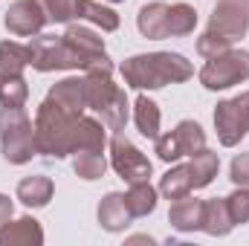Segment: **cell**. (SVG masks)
<instances>
[{"label": "cell", "mask_w": 249, "mask_h": 246, "mask_svg": "<svg viewBox=\"0 0 249 246\" xmlns=\"http://www.w3.org/2000/svg\"><path fill=\"white\" fill-rule=\"evenodd\" d=\"M29 67V47L18 41H0V78L23 75Z\"/></svg>", "instance_id": "cell-23"}, {"label": "cell", "mask_w": 249, "mask_h": 246, "mask_svg": "<svg viewBox=\"0 0 249 246\" xmlns=\"http://www.w3.org/2000/svg\"><path fill=\"white\" fill-rule=\"evenodd\" d=\"M55 194V183L47 177V174H32V177H23L18 188H15V197L26 206V209H44Z\"/></svg>", "instance_id": "cell-18"}, {"label": "cell", "mask_w": 249, "mask_h": 246, "mask_svg": "<svg viewBox=\"0 0 249 246\" xmlns=\"http://www.w3.org/2000/svg\"><path fill=\"white\" fill-rule=\"evenodd\" d=\"M226 206H229V214H232L235 226L249 223V185H235V191L226 197Z\"/></svg>", "instance_id": "cell-30"}, {"label": "cell", "mask_w": 249, "mask_h": 246, "mask_svg": "<svg viewBox=\"0 0 249 246\" xmlns=\"http://www.w3.org/2000/svg\"><path fill=\"white\" fill-rule=\"evenodd\" d=\"M64 38L84 55V61H87V70H84V72H93V70H107V72H113V61H110V55H107V50H105V38H102L96 29H90V26H84V23H67Z\"/></svg>", "instance_id": "cell-11"}, {"label": "cell", "mask_w": 249, "mask_h": 246, "mask_svg": "<svg viewBox=\"0 0 249 246\" xmlns=\"http://www.w3.org/2000/svg\"><path fill=\"white\" fill-rule=\"evenodd\" d=\"M44 244V229L32 214L23 217H12L3 229H0V246H41Z\"/></svg>", "instance_id": "cell-15"}, {"label": "cell", "mask_w": 249, "mask_h": 246, "mask_svg": "<svg viewBox=\"0 0 249 246\" xmlns=\"http://www.w3.org/2000/svg\"><path fill=\"white\" fill-rule=\"evenodd\" d=\"M232 229H235V223H232L226 197L203 200V229H200V232H206V235H212V238H226Z\"/></svg>", "instance_id": "cell-19"}, {"label": "cell", "mask_w": 249, "mask_h": 246, "mask_svg": "<svg viewBox=\"0 0 249 246\" xmlns=\"http://www.w3.org/2000/svg\"><path fill=\"white\" fill-rule=\"evenodd\" d=\"M107 148H110V168H113L127 185L154 177V162H151L127 136L113 133L110 142H107Z\"/></svg>", "instance_id": "cell-9"}, {"label": "cell", "mask_w": 249, "mask_h": 246, "mask_svg": "<svg viewBox=\"0 0 249 246\" xmlns=\"http://www.w3.org/2000/svg\"><path fill=\"white\" fill-rule=\"evenodd\" d=\"M72 171H75L81 180H87V183L102 180L105 171H107L105 151H78V154H72Z\"/></svg>", "instance_id": "cell-26"}, {"label": "cell", "mask_w": 249, "mask_h": 246, "mask_svg": "<svg viewBox=\"0 0 249 246\" xmlns=\"http://www.w3.org/2000/svg\"><path fill=\"white\" fill-rule=\"evenodd\" d=\"M127 244H154V238H145V235H139V238H130Z\"/></svg>", "instance_id": "cell-34"}, {"label": "cell", "mask_w": 249, "mask_h": 246, "mask_svg": "<svg viewBox=\"0 0 249 246\" xmlns=\"http://www.w3.org/2000/svg\"><path fill=\"white\" fill-rule=\"evenodd\" d=\"M47 12L38 0H15L9 9H6V18H3V26L9 35L15 38H32V35H41V29L47 26Z\"/></svg>", "instance_id": "cell-12"}, {"label": "cell", "mask_w": 249, "mask_h": 246, "mask_svg": "<svg viewBox=\"0 0 249 246\" xmlns=\"http://www.w3.org/2000/svg\"><path fill=\"white\" fill-rule=\"evenodd\" d=\"M96 217H99V226L105 232H124L130 223H133V214L124 203L122 191H107L96 209Z\"/></svg>", "instance_id": "cell-13"}, {"label": "cell", "mask_w": 249, "mask_h": 246, "mask_svg": "<svg viewBox=\"0 0 249 246\" xmlns=\"http://www.w3.org/2000/svg\"><path fill=\"white\" fill-rule=\"evenodd\" d=\"M214 130L223 148L241 145V139L249 133V90L217 102L214 107Z\"/></svg>", "instance_id": "cell-8"}, {"label": "cell", "mask_w": 249, "mask_h": 246, "mask_svg": "<svg viewBox=\"0 0 249 246\" xmlns=\"http://www.w3.org/2000/svg\"><path fill=\"white\" fill-rule=\"evenodd\" d=\"M229 180H232V185H249V151L235 154V159L229 165Z\"/></svg>", "instance_id": "cell-32"}, {"label": "cell", "mask_w": 249, "mask_h": 246, "mask_svg": "<svg viewBox=\"0 0 249 246\" xmlns=\"http://www.w3.org/2000/svg\"><path fill=\"white\" fill-rule=\"evenodd\" d=\"M107 3H124V0H107Z\"/></svg>", "instance_id": "cell-35"}, {"label": "cell", "mask_w": 249, "mask_h": 246, "mask_svg": "<svg viewBox=\"0 0 249 246\" xmlns=\"http://www.w3.org/2000/svg\"><path fill=\"white\" fill-rule=\"evenodd\" d=\"M188 171H191V185H194V191L212 185L214 177H217V171H220V157H217V151H209V148L197 151V154L188 159Z\"/></svg>", "instance_id": "cell-22"}, {"label": "cell", "mask_w": 249, "mask_h": 246, "mask_svg": "<svg viewBox=\"0 0 249 246\" xmlns=\"http://www.w3.org/2000/svg\"><path fill=\"white\" fill-rule=\"evenodd\" d=\"M133 124H136V130H139L145 139H157V136H160V124H162L160 105H157L154 99H148L145 93L136 96V102H133Z\"/></svg>", "instance_id": "cell-21"}, {"label": "cell", "mask_w": 249, "mask_h": 246, "mask_svg": "<svg viewBox=\"0 0 249 246\" xmlns=\"http://www.w3.org/2000/svg\"><path fill=\"white\" fill-rule=\"evenodd\" d=\"M232 50V41H226L223 35H217V32H203L200 38H197V53L209 61V58H217V55H223V53H229Z\"/></svg>", "instance_id": "cell-31"}, {"label": "cell", "mask_w": 249, "mask_h": 246, "mask_svg": "<svg viewBox=\"0 0 249 246\" xmlns=\"http://www.w3.org/2000/svg\"><path fill=\"white\" fill-rule=\"evenodd\" d=\"M197 29V9L191 3H171L168 9V38H186Z\"/></svg>", "instance_id": "cell-27"}, {"label": "cell", "mask_w": 249, "mask_h": 246, "mask_svg": "<svg viewBox=\"0 0 249 246\" xmlns=\"http://www.w3.org/2000/svg\"><path fill=\"white\" fill-rule=\"evenodd\" d=\"M29 47V67L38 72H55V70H87L84 55L64 38V35H32Z\"/></svg>", "instance_id": "cell-5"}, {"label": "cell", "mask_w": 249, "mask_h": 246, "mask_svg": "<svg viewBox=\"0 0 249 246\" xmlns=\"http://www.w3.org/2000/svg\"><path fill=\"white\" fill-rule=\"evenodd\" d=\"M209 32L223 35L226 41H241L249 32V0H217L209 18Z\"/></svg>", "instance_id": "cell-10"}, {"label": "cell", "mask_w": 249, "mask_h": 246, "mask_svg": "<svg viewBox=\"0 0 249 246\" xmlns=\"http://www.w3.org/2000/svg\"><path fill=\"white\" fill-rule=\"evenodd\" d=\"M197 78L212 93L229 90L235 84L249 81V50H229V53H223L217 58H209L200 67Z\"/></svg>", "instance_id": "cell-6"}, {"label": "cell", "mask_w": 249, "mask_h": 246, "mask_svg": "<svg viewBox=\"0 0 249 246\" xmlns=\"http://www.w3.org/2000/svg\"><path fill=\"white\" fill-rule=\"evenodd\" d=\"M160 194L165 197V200H180V197H186L194 191V185H191V171H188V162L186 165H171L162 177H160Z\"/></svg>", "instance_id": "cell-25"}, {"label": "cell", "mask_w": 249, "mask_h": 246, "mask_svg": "<svg viewBox=\"0 0 249 246\" xmlns=\"http://www.w3.org/2000/svg\"><path fill=\"white\" fill-rule=\"evenodd\" d=\"M157 200H160V188H154L151 180H139V183H130L124 191V203L130 209L133 217H148L157 211Z\"/></svg>", "instance_id": "cell-20"}, {"label": "cell", "mask_w": 249, "mask_h": 246, "mask_svg": "<svg viewBox=\"0 0 249 246\" xmlns=\"http://www.w3.org/2000/svg\"><path fill=\"white\" fill-rule=\"evenodd\" d=\"M29 102V84L23 75L0 78V107H26Z\"/></svg>", "instance_id": "cell-28"}, {"label": "cell", "mask_w": 249, "mask_h": 246, "mask_svg": "<svg viewBox=\"0 0 249 246\" xmlns=\"http://www.w3.org/2000/svg\"><path fill=\"white\" fill-rule=\"evenodd\" d=\"M84 96H87V110L99 113L102 124L110 133H122L130 119V105L124 87L113 81V72L107 70L84 72Z\"/></svg>", "instance_id": "cell-3"}, {"label": "cell", "mask_w": 249, "mask_h": 246, "mask_svg": "<svg viewBox=\"0 0 249 246\" xmlns=\"http://www.w3.org/2000/svg\"><path fill=\"white\" fill-rule=\"evenodd\" d=\"M0 154L9 165H26L35 151V124L23 107H0Z\"/></svg>", "instance_id": "cell-4"}, {"label": "cell", "mask_w": 249, "mask_h": 246, "mask_svg": "<svg viewBox=\"0 0 249 246\" xmlns=\"http://www.w3.org/2000/svg\"><path fill=\"white\" fill-rule=\"evenodd\" d=\"M47 12L50 23H72L78 20V3L81 0H38Z\"/></svg>", "instance_id": "cell-29"}, {"label": "cell", "mask_w": 249, "mask_h": 246, "mask_svg": "<svg viewBox=\"0 0 249 246\" xmlns=\"http://www.w3.org/2000/svg\"><path fill=\"white\" fill-rule=\"evenodd\" d=\"M78 20H87L93 26H99L102 32H116L119 29V15L116 9L99 3V0H81L78 3Z\"/></svg>", "instance_id": "cell-24"}, {"label": "cell", "mask_w": 249, "mask_h": 246, "mask_svg": "<svg viewBox=\"0 0 249 246\" xmlns=\"http://www.w3.org/2000/svg\"><path fill=\"white\" fill-rule=\"evenodd\" d=\"M203 148H206V130L194 119H183V122H177L174 130L160 133L154 139V154L162 162H177L183 157H194Z\"/></svg>", "instance_id": "cell-7"}, {"label": "cell", "mask_w": 249, "mask_h": 246, "mask_svg": "<svg viewBox=\"0 0 249 246\" xmlns=\"http://www.w3.org/2000/svg\"><path fill=\"white\" fill-rule=\"evenodd\" d=\"M168 3L162 0H154V3H145L139 12H136V29L142 38L148 41H165L168 38Z\"/></svg>", "instance_id": "cell-14"}, {"label": "cell", "mask_w": 249, "mask_h": 246, "mask_svg": "<svg viewBox=\"0 0 249 246\" xmlns=\"http://www.w3.org/2000/svg\"><path fill=\"white\" fill-rule=\"evenodd\" d=\"M15 217V203L9 200V194H0V229Z\"/></svg>", "instance_id": "cell-33"}, {"label": "cell", "mask_w": 249, "mask_h": 246, "mask_svg": "<svg viewBox=\"0 0 249 246\" xmlns=\"http://www.w3.org/2000/svg\"><path fill=\"white\" fill-rule=\"evenodd\" d=\"M35 151L47 159H64L78 151H105L107 127L87 113H70L44 99L35 110Z\"/></svg>", "instance_id": "cell-1"}, {"label": "cell", "mask_w": 249, "mask_h": 246, "mask_svg": "<svg viewBox=\"0 0 249 246\" xmlns=\"http://www.w3.org/2000/svg\"><path fill=\"white\" fill-rule=\"evenodd\" d=\"M50 102H55L58 107L70 113H84L87 110V96H84V75H67L61 81H55L47 93Z\"/></svg>", "instance_id": "cell-16"}, {"label": "cell", "mask_w": 249, "mask_h": 246, "mask_svg": "<svg viewBox=\"0 0 249 246\" xmlns=\"http://www.w3.org/2000/svg\"><path fill=\"white\" fill-rule=\"evenodd\" d=\"M168 223L177 232H200L203 229V200H197L191 194L174 200L168 209Z\"/></svg>", "instance_id": "cell-17"}, {"label": "cell", "mask_w": 249, "mask_h": 246, "mask_svg": "<svg viewBox=\"0 0 249 246\" xmlns=\"http://www.w3.org/2000/svg\"><path fill=\"white\" fill-rule=\"evenodd\" d=\"M124 87L133 90H162L168 84H183L194 75V64L183 53H139L124 58L119 67Z\"/></svg>", "instance_id": "cell-2"}]
</instances>
